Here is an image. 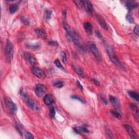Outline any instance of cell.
<instances>
[{"label": "cell", "mask_w": 139, "mask_h": 139, "mask_svg": "<svg viewBox=\"0 0 139 139\" xmlns=\"http://www.w3.org/2000/svg\"><path fill=\"white\" fill-rule=\"evenodd\" d=\"M128 94L129 96L131 97L133 99H134V100H135L137 102H138L139 101V96L137 93H136V92L134 91H128Z\"/></svg>", "instance_id": "obj_23"}, {"label": "cell", "mask_w": 139, "mask_h": 139, "mask_svg": "<svg viewBox=\"0 0 139 139\" xmlns=\"http://www.w3.org/2000/svg\"><path fill=\"white\" fill-rule=\"evenodd\" d=\"M49 44L51 46H58V43L57 41H55V40H51L49 42Z\"/></svg>", "instance_id": "obj_37"}, {"label": "cell", "mask_w": 139, "mask_h": 139, "mask_svg": "<svg viewBox=\"0 0 139 139\" xmlns=\"http://www.w3.org/2000/svg\"><path fill=\"white\" fill-rule=\"evenodd\" d=\"M46 91H47V88L44 84H38L36 85L35 88V93L38 97H40L44 96L45 94Z\"/></svg>", "instance_id": "obj_7"}, {"label": "cell", "mask_w": 139, "mask_h": 139, "mask_svg": "<svg viewBox=\"0 0 139 139\" xmlns=\"http://www.w3.org/2000/svg\"><path fill=\"white\" fill-rule=\"evenodd\" d=\"M56 110L53 107H51L50 110V116L51 118H54L56 116Z\"/></svg>", "instance_id": "obj_30"}, {"label": "cell", "mask_w": 139, "mask_h": 139, "mask_svg": "<svg viewBox=\"0 0 139 139\" xmlns=\"http://www.w3.org/2000/svg\"><path fill=\"white\" fill-rule=\"evenodd\" d=\"M23 56L26 60L30 64L32 65H34L37 64V61L36 58L32 54L30 53L26 52L24 53Z\"/></svg>", "instance_id": "obj_10"}, {"label": "cell", "mask_w": 139, "mask_h": 139, "mask_svg": "<svg viewBox=\"0 0 139 139\" xmlns=\"http://www.w3.org/2000/svg\"><path fill=\"white\" fill-rule=\"evenodd\" d=\"M35 33L40 38L43 39H45L47 38V34H46V32L41 28H37L35 29Z\"/></svg>", "instance_id": "obj_20"}, {"label": "cell", "mask_w": 139, "mask_h": 139, "mask_svg": "<svg viewBox=\"0 0 139 139\" xmlns=\"http://www.w3.org/2000/svg\"><path fill=\"white\" fill-rule=\"evenodd\" d=\"M77 85H78V87H79V88L82 91H83V90H84V89H83V85L81 84L80 82L78 81H77Z\"/></svg>", "instance_id": "obj_41"}, {"label": "cell", "mask_w": 139, "mask_h": 139, "mask_svg": "<svg viewBox=\"0 0 139 139\" xmlns=\"http://www.w3.org/2000/svg\"><path fill=\"white\" fill-rule=\"evenodd\" d=\"M123 126H124L125 130L127 131L129 136H130V137L131 138L136 139L138 138V136H137L136 133H135V131H134V129L132 128L130 125H129L128 124H124V125H123Z\"/></svg>", "instance_id": "obj_9"}, {"label": "cell", "mask_w": 139, "mask_h": 139, "mask_svg": "<svg viewBox=\"0 0 139 139\" xmlns=\"http://www.w3.org/2000/svg\"><path fill=\"white\" fill-rule=\"evenodd\" d=\"M74 131L77 134H82V133H89V130L85 127H76L74 128Z\"/></svg>", "instance_id": "obj_21"}, {"label": "cell", "mask_w": 139, "mask_h": 139, "mask_svg": "<svg viewBox=\"0 0 139 139\" xmlns=\"http://www.w3.org/2000/svg\"><path fill=\"white\" fill-rule=\"evenodd\" d=\"M71 98H72V99H74V100H76L77 101H80L81 102H82L83 103H85V102L84 101V100H83V99L82 98H81L80 97H79V96H72L71 97Z\"/></svg>", "instance_id": "obj_34"}, {"label": "cell", "mask_w": 139, "mask_h": 139, "mask_svg": "<svg viewBox=\"0 0 139 139\" xmlns=\"http://www.w3.org/2000/svg\"><path fill=\"white\" fill-rule=\"evenodd\" d=\"M19 5L17 4H12L9 7V12L10 14H14L15 12L18 10Z\"/></svg>", "instance_id": "obj_24"}, {"label": "cell", "mask_w": 139, "mask_h": 139, "mask_svg": "<svg viewBox=\"0 0 139 139\" xmlns=\"http://www.w3.org/2000/svg\"><path fill=\"white\" fill-rule=\"evenodd\" d=\"M126 7L129 11H131L137 7V3L134 1H125Z\"/></svg>", "instance_id": "obj_15"}, {"label": "cell", "mask_w": 139, "mask_h": 139, "mask_svg": "<svg viewBox=\"0 0 139 139\" xmlns=\"http://www.w3.org/2000/svg\"><path fill=\"white\" fill-rule=\"evenodd\" d=\"M126 19L130 23H134V19L133 18V16H131V15L129 14H128L127 15H126Z\"/></svg>", "instance_id": "obj_33"}, {"label": "cell", "mask_w": 139, "mask_h": 139, "mask_svg": "<svg viewBox=\"0 0 139 139\" xmlns=\"http://www.w3.org/2000/svg\"><path fill=\"white\" fill-rule=\"evenodd\" d=\"M63 26H64V28L66 31V33H67V35L68 40H72V33L71 29V28L70 27V26L64 21L63 22Z\"/></svg>", "instance_id": "obj_16"}, {"label": "cell", "mask_w": 139, "mask_h": 139, "mask_svg": "<svg viewBox=\"0 0 139 139\" xmlns=\"http://www.w3.org/2000/svg\"><path fill=\"white\" fill-rule=\"evenodd\" d=\"M74 2L78 8H81L83 7V1H81V0H77V1H74Z\"/></svg>", "instance_id": "obj_29"}, {"label": "cell", "mask_w": 139, "mask_h": 139, "mask_svg": "<svg viewBox=\"0 0 139 139\" xmlns=\"http://www.w3.org/2000/svg\"><path fill=\"white\" fill-rule=\"evenodd\" d=\"M25 137L26 138H28V139H31V138H34V136H33V135L29 133V132H26V134H25Z\"/></svg>", "instance_id": "obj_36"}, {"label": "cell", "mask_w": 139, "mask_h": 139, "mask_svg": "<svg viewBox=\"0 0 139 139\" xmlns=\"http://www.w3.org/2000/svg\"><path fill=\"white\" fill-rule=\"evenodd\" d=\"M101 101L103 102V103L104 104H108V102H107V100H106V99H105V98H103V97H101Z\"/></svg>", "instance_id": "obj_42"}, {"label": "cell", "mask_w": 139, "mask_h": 139, "mask_svg": "<svg viewBox=\"0 0 139 139\" xmlns=\"http://www.w3.org/2000/svg\"><path fill=\"white\" fill-rule=\"evenodd\" d=\"M4 102L6 108L13 114H15L17 111V107L14 102H13L11 99L9 97H5L4 98Z\"/></svg>", "instance_id": "obj_3"}, {"label": "cell", "mask_w": 139, "mask_h": 139, "mask_svg": "<svg viewBox=\"0 0 139 139\" xmlns=\"http://www.w3.org/2000/svg\"><path fill=\"white\" fill-rule=\"evenodd\" d=\"M13 54H14V46H13L12 43L8 39L6 42L4 50V55L7 62L10 63L13 57Z\"/></svg>", "instance_id": "obj_2"}, {"label": "cell", "mask_w": 139, "mask_h": 139, "mask_svg": "<svg viewBox=\"0 0 139 139\" xmlns=\"http://www.w3.org/2000/svg\"><path fill=\"white\" fill-rule=\"evenodd\" d=\"M32 72L34 76H35L38 78L44 79L46 77L45 73L41 69L38 67H33L31 69Z\"/></svg>", "instance_id": "obj_8"}, {"label": "cell", "mask_w": 139, "mask_h": 139, "mask_svg": "<svg viewBox=\"0 0 139 139\" xmlns=\"http://www.w3.org/2000/svg\"><path fill=\"white\" fill-rule=\"evenodd\" d=\"M72 40L73 41V42H74L75 45L76 46V47L79 50H80V51L83 50V47L82 46L80 38H79L78 34L75 32L72 33Z\"/></svg>", "instance_id": "obj_4"}, {"label": "cell", "mask_w": 139, "mask_h": 139, "mask_svg": "<svg viewBox=\"0 0 139 139\" xmlns=\"http://www.w3.org/2000/svg\"><path fill=\"white\" fill-rule=\"evenodd\" d=\"M109 101L110 103L113 105L114 108L117 110H119L120 108V104L117 98L113 96H110L109 97Z\"/></svg>", "instance_id": "obj_13"}, {"label": "cell", "mask_w": 139, "mask_h": 139, "mask_svg": "<svg viewBox=\"0 0 139 139\" xmlns=\"http://www.w3.org/2000/svg\"><path fill=\"white\" fill-rule=\"evenodd\" d=\"M129 107L131 109V110L133 111V113L134 114V116H135V118H136V120L137 121V122L138 121V114H139V112H138V107L135 104H134V103H131L129 105Z\"/></svg>", "instance_id": "obj_17"}, {"label": "cell", "mask_w": 139, "mask_h": 139, "mask_svg": "<svg viewBox=\"0 0 139 139\" xmlns=\"http://www.w3.org/2000/svg\"><path fill=\"white\" fill-rule=\"evenodd\" d=\"M23 100L26 102V103L27 104V105L28 107L32 110L35 111H39L40 110V108L38 107V104L33 100L32 99H31L29 97V96L27 98L24 99Z\"/></svg>", "instance_id": "obj_5"}, {"label": "cell", "mask_w": 139, "mask_h": 139, "mask_svg": "<svg viewBox=\"0 0 139 139\" xmlns=\"http://www.w3.org/2000/svg\"><path fill=\"white\" fill-rule=\"evenodd\" d=\"M111 114L118 119L121 118V115L120 113H119V112L116 110V111H111Z\"/></svg>", "instance_id": "obj_28"}, {"label": "cell", "mask_w": 139, "mask_h": 139, "mask_svg": "<svg viewBox=\"0 0 139 139\" xmlns=\"http://www.w3.org/2000/svg\"><path fill=\"white\" fill-rule=\"evenodd\" d=\"M61 56L62 58V61L64 64H67L68 62V59L67 57V53L65 52H63L61 53Z\"/></svg>", "instance_id": "obj_27"}, {"label": "cell", "mask_w": 139, "mask_h": 139, "mask_svg": "<svg viewBox=\"0 0 139 139\" xmlns=\"http://www.w3.org/2000/svg\"><path fill=\"white\" fill-rule=\"evenodd\" d=\"M84 28L86 33L89 35H91L92 33V25L89 22H86L84 23Z\"/></svg>", "instance_id": "obj_19"}, {"label": "cell", "mask_w": 139, "mask_h": 139, "mask_svg": "<svg viewBox=\"0 0 139 139\" xmlns=\"http://www.w3.org/2000/svg\"><path fill=\"white\" fill-rule=\"evenodd\" d=\"M95 33H96V36L97 37V38H98L99 39H100V40H103V37H102V35H101V33L100 31H99L98 30H96V31H95Z\"/></svg>", "instance_id": "obj_35"}, {"label": "cell", "mask_w": 139, "mask_h": 139, "mask_svg": "<svg viewBox=\"0 0 139 139\" xmlns=\"http://www.w3.org/2000/svg\"><path fill=\"white\" fill-rule=\"evenodd\" d=\"M18 36H19L18 39H19V40H20L21 41H22L24 40V39H25V35H23V34L21 33L20 34H19Z\"/></svg>", "instance_id": "obj_39"}, {"label": "cell", "mask_w": 139, "mask_h": 139, "mask_svg": "<svg viewBox=\"0 0 139 139\" xmlns=\"http://www.w3.org/2000/svg\"><path fill=\"white\" fill-rule=\"evenodd\" d=\"M54 86L56 88H61L64 86V83L61 81H58L54 83Z\"/></svg>", "instance_id": "obj_26"}, {"label": "cell", "mask_w": 139, "mask_h": 139, "mask_svg": "<svg viewBox=\"0 0 139 139\" xmlns=\"http://www.w3.org/2000/svg\"><path fill=\"white\" fill-rule=\"evenodd\" d=\"M73 67H74V69L75 70V71L76 72V74L79 75L80 77L84 78L85 75H84V72L83 70V69L80 67H79V66H77V65H74L73 66Z\"/></svg>", "instance_id": "obj_22"}, {"label": "cell", "mask_w": 139, "mask_h": 139, "mask_svg": "<svg viewBox=\"0 0 139 139\" xmlns=\"http://www.w3.org/2000/svg\"><path fill=\"white\" fill-rule=\"evenodd\" d=\"M83 7L84 8L85 11L88 13V14H91L93 11V7H92V3L89 1H83Z\"/></svg>", "instance_id": "obj_14"}, {"label": "cell", "mask_w": 139, "mask_h": 139, "mask_svg": "<svg viewBox=\"0 0 139 139\" xmlns=\"http://www.w3.org/2000/svg\"><path fill=\"white\" fill-rule=\"evenodd\" d=\"M21 21L26 26H29V21L28 20V19L25 16L21 17Z\"/></svg>", "instance_id": "obj_31"}, {"label": "cell", "mask_w": 139, "mask_h": 139, "mask_svg": "<svg viewBox=\"0 0 139 139\" xmlns=\"http://www.w3.org/2000/svg\"><path fill=\"white\" fill-rule=\"evenodd\" d=\"M92 81H93L94 83L96 86H98V87H99V86L100 85V82H99L98 80H97L96 79H94V78H93V79H92Z\"/></svg>", "instance_id": "obj_40"}, {"label": "cell", "mask_w": 139, "mask_h": 139, "mask_svg": "<svg viewBox=\"0 0 139 139\" xmlns=\"http://www.w3.org/2000/svg\"><path fill=\"white\" fill-rule=\"evenodd\" d=\"M104 45L105 49L106 51H107L108 55L112 63H114L118 68H120L121 70H124V67H123V65H122L120 61H119L118 58L115 54V51L112 46L105 43H104Z\"/></svg>", "instance_id": "obj_1"}, {"label": "cell", "mask_w": 139, "mask_h": 139, "mask_svg": "<svg viewBox=\"0 0 139 139\" xmlns=\"http://www.w3.org/2000/svg\"><path fill=\"white\" fill-rule=\"evenodd\" d=\"M45 14H46V17L47 20H49L51 17L52 15V11L49 9H46L45 10Z\"/></svg>", "instance_id": "obj_32"}, {"label": "cell", "mask_w": 139, "mask_h": 139, "mask_svg": "<svg viewBox=\"0 0 139 139\" xmlns=\"http://www.w3.org/2000/svg\"><path fill=\"white\" fill-rule=\"evenodd\" d=\"M106 132H107V133L108 134V135H112V133H111V132L110 131V130L108 129H106Z\"/></svg>", "instance_id": "obj_43"}, {"label": "cell", "mask_w": 139, "mask_h": 139, "mask_svg": "<svg viewBox=\"0 0 139 139\" xmlns=\"http://www.w3.org/2000/svg\"><path fill=\"white\" fill-rule=\"evenodd\" d=\"M54 63H55V64L56 65V66L57 68H58L59 69H61V70H62L63 71H65L64 68L63 67V65L61 63V62H60V61H59V59H56V60L54 62Z\"/></svg>", "instance_id": "obj_25"}, {"label": "cell", "mask_w": 139, "mask_h": 139, "mask_svg": "<svg viewBox=\"0 0 139 139\" xmlns=\"http://www.w3.org/2000/svg\"><path fill=\"white\" fill-rule=\"evenodd\" d=\"M134 32L137 36L139 35V28H138V26H135V27L134 29Z\"/></svg>", "instance_id": "obj_38"}, {"label": "cell", "mask_w": 139, "mask_h": 139, "mask_svg": "<svg viewBox=\"0 0 139 139\" xmlns=\"http://www.w3.org/2000/svg\"><path fill=\"white\" fill-rule=\"evenodd\" d=\"M40 44L39 43H27L26 44V47L28 49L32 50H37L40 48Z\"/></svg>", "instance_id": "obj_18"}, {"label": "cell", "mask_w": 139, "mask_h": 139, "mask_svg": "<svg viewBox=\"0 0 139 139\" xmlns=\"http://www.w3.org/2000/svg\"><path fill=\"white\" fill-rule=\"evenodd\" d=\"M44 103L49 106L52 105L55 103V98L52 95L47 94L46 95L44 98Z\"/></svg>", "instance_id": "obj_12"}, {"label": "cell", "mask_w": 139, "mask_h": 139, "mask_svg": "<svg viewBox=\"0 0 139 139\" xmlns=\"http://www.w3.org/2000/svg\"><path fill=\"white\" fill-rule=\"evenodd\" d=\"M89 46L91 52L93 54L94 57L97 59L98 61H101V58L100 56V52L97 49V46L95 44V43L92 42H89Z\"/></svg>", "instance_id": "obj_6"}, {"label": "cell", "mask_w": 139, "mask_h": 139, "mask_svg": "<svg viewBox=\"0 0 139 139\" xmlns=\"http://www.w3.org/2000/svg\"><path fill=\"white\" fill-rule=\"evenodd\" d=\"M96 20H97L98 23H99V25L101 26V27L106 31H108V25H107V23L105 22V21L103 19V18L101 15H98V14L96 15Z\"/></svg>", "instance_id": "obj_11"}]
</instances>
